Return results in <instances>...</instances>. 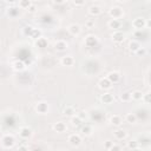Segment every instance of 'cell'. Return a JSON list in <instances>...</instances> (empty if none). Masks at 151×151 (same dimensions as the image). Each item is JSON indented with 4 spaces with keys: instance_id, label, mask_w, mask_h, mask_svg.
Returning <instances> with one entry per match:
<instances>
[{
    "instance_id": "obj_40",
    "label": "cell",
    "mask_w": 151,
    "mask_h": 151,
    "mask_svg": "<svg viewBox=\"0 0 151 151\" xmlns=\"http://www.w3.org/2000/svg\"><path fill=\"white\" fill-rule=\"evenodd\" d=\"M120 149H122V147H120L119 145H117V144H112V146H111L110 150H111V151H114V150H120Z\"/></svg>"
},
{
    "instance_id": "obj_8",
    "label": "cell",
    "mask_w": 151,
    "mask_h": 151,
    "mask_svg": "<svg viewBox=\"0 0 151 151\" xmlns=\"http://www.w3.org/2000/svg\"><path fill=\"white\" fill-rule=\"evenodd\" d=\"M111 38H112V40H113L114 42L120 44V42H123V41L125 40V34H124L122 31L117 29V31H113V33L111 34Z\"/></svg>"
},
{
    "instance_id": "obj_1",
    "label": "cell",
    "mask_w": 151,
    "mask_h": 151,
    "mask_svg": "<svg viewBox=\"0 0 151 151\" xmlns=\"http://www.w3.org/2000/svg\"><path fill=\"white\" fill-rule=\"evenodd\" d=\"M14 144H15V139H14V137L12 134H5V136H2V138H1V145H2L4 149H11V147L14 146Z\"/></svg>"
},
{
    "instance_id": "obj_28",
    "label": "cell",
    "mask_w": 151,
    "mask_h": 151,
    "mask_svg": "<svg viewBox=\"0 0 151 151\" xmlns=\"http://www.w3.org/2000/svg\"><path fill=\"white\" fill-rule=\"evenodd\" d=\"M119 99H120L123 103H129V101H131V100H132V98H131V92H123V93L120 94Z\"/></svg>"
},
{
    "instance_id": "obj_44",
    "label": "cell",
    "mask_w": 151,
    "mask_h": 151,
    "mask_svg": "<svg viewBox=\"0 0 151 151\" xmlns=\"http://www.w3.org/2000/svg\"><path fill=\"white\" fill-rule=\"evenodd\" d=\"M28 147L25 146V145H21V146H18V150H27Z\"/></svg>"
},
{
    "instance_id": "obj_35",
    "label": "cell",
    "mask_w": 151,
    "mask_h": 151,
    "mask_svg": "<svg viewBox=\"0 0 151 151\" xmlns=\"http://www.w3.org/2000/svg\"><path fill=\"white\" fill-rule=\"evenodd\" d=\"M85 26H86L87 28H92V27L94 26V20H92V19H88V20H86V22H85Z\"/></svg>"
},
{
    "instance_id": "obj_38",
    "label": "cell",
    "mask_w": 151,
    "mask_h": 151,
    "mask_svg": "<svg viewBox=\"0 0 151 151\" xmlns=\"http://www.w3.org/2000/svg\"><path fill=\"white\" fill-rule=\"evenodd\" d=\"M112 144H113V142L106 140V142L104 143V149H106V150H110V149H111V146H112Z\"/></svg>"
},
{
    "instance_id": "obj_47",
    "label": "cell",
    "mask_w": 151,
    "mask_h": 151,
    "mask_svg": "<svg viewBox=\"0 0 151 151\" xmlns=\"http://www.w3.org/2000/svg\"><path fill=\"white\" fill-rule=\"evenodd\" d=\"M65 1H70V0H65Z\"/></svg>"
},
{
    "instance_id": "obj_13",
    "label": "cell",
    "mask_w": 151,
    "mask_h": 151,
    "mask_svg": "<svg viewBox=\"0 0 151 151\" xmlns=\"http://www.w3.org/2000/svg\"><path fill=\"white\" fill-rule=\"evenodd\" d=\"M60 64H61L63 66H67V67L73 66V64H74V58H73L72 55H64V57H61V59H60Z\"/></svg>"
},
{
    "instance_id": "obj_34",
    "label": "cell",
    "mask_w": 151,
    "mask_h": 151,
    "mask_svg": "<svg viewBox=\"0 0 151 151\" xmlns=\"http://www.w3.org/2000/svg\"><path fill=\"white\" fill-rule=\"evenodd\" d=\"M134 53H136L138 57H144V55L146 54V50H145L144 47H142V46H140V47H139Z\"/></svg>"
},
{
    "instance_id": "obj_26",
    "label": "cell",
    "mask_w": 151,
    "mask_h": 151,
    "mask_svg": "<svg viewBox=\"0 0 151 151\" xmlns=\"http://www.w3.org/2000/svg\"><path fill=\"white\" fill-rule=\"evenodd\" d=\"M129 50L132 52V53H134L139 47H140V44L138 42V41H136V40H131L130 42H129Z\"/></svg>"
},
{
    "instance_id": "obj_41",
    "label": "cell",
    "mask_w": 151,
    "mask_h": 151,
    "mask_svg": "<svg viewBox=\"0 0 151 151\" xmlns=\"http://www.w3.org/2000/svg\"><path fill=\"white\" fill-rule=\"evenodd\" d=\"M78 117H80L83 120H84V118H86V112H84V111H81V112H79L78 114H77Z\"/></svg>"
},
{
    "instance_id": "obj_43",
    "label": "cell",
    "mask_w": 151,
    "mask_h": 151,
    "mask_svg": "<svg viewBox=\"0 0 151 151\" xmlns=\"http://www.w3.org/2000/svg\"><path fill=\"white\" fill-rule=\"evenodd\" d=\"M5 1H6L7 4H11V5H13V4H15L18 0H5Z\"/></svg>"
},
{
    "instance_id": "obj_12",
    "label": "cell",
    "mask_w": 151,
    "mask_h": 151,
    "mask_svg": "<svg viewBox=\"0 0 151 151\" xmlns=\"http://www.w3.org/2000/svg\"><path fill=\"white\" fill-rule=\"evenodd\" d=\"M112 83L105 77V78H101L99 81H98V86H99V88H101V90H104V91H107V90H110L111 87H112Z\"/></svg>"
},
{
    "instance_id": "obj_16",
    "label": "cell",
    "mask_w": 151,
    "mask_h": 151,
    "mask_svg": "<svg viewBox=\"0 0 151 151\" xmlns=\"http://www.w3.org/2000/svg\"><path fill=\"white\" fill-rule=\"evenodd\" d=\"M66 129H67V126H66V124L64 122H57V123L53 124V130L57 133H63V132L66 131Z\"/></svg>"
},
{
    "instance_id": "obj_17",
    "label": "cell",
    "mask_w": 151,
    "mask_h": 151,
    "mask_svg": "<svg viewBox=\"0 0 151 151\" xmlns=\"http://www.w3.org/2000/svg\"><path fill=\"white\" fill-rule=\"evenodd\" d=\"M12 68L14 71H17V72H21V71H24L26 68V66H25L22 60H14L12 63Z\"/></svg>"
},
{
    "instance_id": "obj_22",
    "label": "cell",
    "mask_w": 151,
    "mask_h": 151,
    "mask_svg": "<svg viewBox=\"0 0 151 151\" xmlns=\"http://www.w3.org/2000/svg\"><path fill=\"white\" fill-rule=\"evenodd\" d=\"M63 114L66 116V117H72V116H74V114H76V109H74V106H72V105L65 106V107L63 109Z\"/></svg>"
},
{
    "instance_id": "obj_32",
    "label": "cell",
    "mask_w": 151,
    "mask_h": 151,
    "mask_svg": "<svg viewBox=\"0 0 151 151\" xmlns=\"http://www.w3.org/2000/svg\"><path fill=\"white\" fill-rule=\"evenodd\" d=\"M127 147H129V149H132V150L139 149L138 142H137V140H131V142H129V143H127Z\"/></svg>"
},
{
    "instance_id": "obj_3",
    "label": "cell",
    "mask_w": 151,
    "mask_h": 151,
    "mask_svg": "<svg viewBox=\"0 0 151 151\" xmlns=\"http://www.w3.org/2000/svg\"><path fill=\"white\" fill-rule=\"evenodd\" d=\"M84 42H85V46H86V47L93 48V47H96V46L99 44V39H98V37L94 35V34H88V35L85 38Z\"/></svg>"
},
{
    "instance_id": "obj_23",
    "label": "cell",
    "mask_w": 151,
    "mask_h": 151,
    "mask_svg": "<svg viewBox=\"0 0 151 151\" xmlns=\"http://www.w3.org/2000/svg\"><path fill=\"white\" fill-rule=\"evenodd\" d=\"M125 120H126L129 124H136L137 120H138V117H137L136 113H133V112H129V113L125 114Z\"/></svg>"
},
{
    "instance_id": "obj_20",
    "label": "cell",
    "mask_w": 151,
    "mask_h": 151,
    "mask_svg": "<svg viewBox=\"0 0 151 151\" xmlns=\"http://www.w3.org/2000/svg\"><path fill=\"white\" fill-rule=\"evenodd\" d=\"M123 123V118L119 114H113L110 117V124L113 126H120Z\"/></svg>"
},
{
    "instance_id": "obj_31",
    "label": "cell",
    "mask_w": 151,
    "mask_h": 151,
    "mask_svg": "<svg viewBox=\"0 0 151 151\" xmlns=\"http://www.w3.org/2000/svg\"><path fill=\"white\" fill-rule=\"evenodd\" d=\"M32 5L31 0H19V8L21 9H27Z\"/></svg>"
},
{
    "instance_id": "obj_7",
    "label": "cell",
    "mask_w": 151,
    "mask_h": 151,
    "mask_svg": "<svg viewBox=\"0 0 151 151\" xmlns=\"http://www.w3.org/2000/svg\"><path fill=\"white\" fill-rule=\"evenodd\" d=\"M67 140H68V143L72 146L77 147V146H79L81 144V136L79 133H72V134L68 136V139Z\"/></svg>"
},
{
    "instance_id": "obj_18",
    "label": "cell",
    "mask_w": 151,
    "mask_h": 151,
    "mask_svg": "<svg viewBox=\"0 0 151 151\" xmlns=\"http://www.w3.org/2000/svg\"><path fill=\"white\" fill-rule=\"evenodd\" d=\"M107 25L112 31H117L122 27V21H120V19H111Z\"/></svg>"
},
{
    "instance_id": "obj_11",
    "label": "cell",
    "mask_w": 151,
    "mask_h": 151,
    "mask_svg": "<svg viewBox=\"0 0 151 151\" xmlns=\"http://www.w3.org/2000/svg\"><path fill=\"white\" fill-rule=\"evenodd\" d=\"M106 78H107L112 84H117V83L120 81L122 76H120V73H119L118 71H111V72L106 76Z\"/></svg>"
},
{
    "instance_id": "obj_33",
    "label": "cell",
    "mask_w": 151,
    "mask_h": 151,
    "mask_svg": "<svg viewBox=\"0 0 151 151\" xmlns=\"http://www.w3.org/2000/svg\"><path fill=\"white\" fill-rule=\"evenodd\" d=\"M150 91H147L146 93H143V97H142V100L145 103V104H150Z\"/></svg>"
},
{
    "instance_id": "obj_46",
    "label": "cell",
    "mask_w": 151,
    "mask_h": 151,
    "mask_svg": "<svg viewBox=\"0 0 151 151\" xmlns=\"http://www.w3.org/2000/svg\"><path fill=\"white\" fill-rule=\"evenodd\" d=\"M91 1H97V0H91Z\"/></svg>"
},
{
    "instance_id": "obj_4",
    "label": "cell",
    "mask_w": 151,
    "mask_h": 151,
    "mask_svg": "<svg viewBox=\"0 0 151 151\" xmlns=\"http://www.w3.org/2000/svg\"><path fill=\"white\" fill-rule=\"evenodd\" d=\"M34 110H35L39 114H46V113L48 112V110H50V106H48L47 101L41 100V101H38V103L35 104Z\"/></svg>"
},
{
    "instance_id": "obj_6",
    "label": "cell",
    "mask_w": 151,
    "mask_h": 151,
    "mask_svg": "<svg viewBox=\"0 0 151 151\" xmlns=\"http://www.w3.org/2000/svg\"><path fill=\"white\" fill-rule=\"evenodd\" d=\"M32 134H33V131H32V129L28 127V126H21V127L19 129V136H20V138H22V139H28V138L32 137Z\"/></svg>"
},
{
    "instance_id": "obj_36",
    "label": "cell",
    "mask_w": 151,
    "mask_h": 151,
    "mask_svg": "<svg viewBox=\"0 0 151 151\" xmlns=\"http://www.w3.org/2000/svg\"><path fill=\"white\" fill-rule=\"evenodd\" d=\"M85 1H86V0H72V2L74 4V6H77V7L83 6V5L85 4Z\"/></svg>"
},
{
    "instance_id": "obj_2",
    "label": "cell",
    "mask_w": 151,
    "mask_h": 151,
    "mask_svg": "<svg viewBox=\"0 0 151 151\" xmlns=\"http://www.w3.org/2000/svg\"><path fill=\"white\" fill-rule=\"evenodd\" d=\"M109 15L112 19H120V18L124 17V11L119 6H113V7H111L109 9Z\"/></svg>"
},
{
    "instance_id": "obj_14",
    "label": "cell",
    "mask_w": 151,
    "mask_h": 151,
    "mask_svg": "<svg viewBox=\"0 0 151 151\" xmlns=\"http://www.w3.org/2000/svg\"><path fill=\"white\" fill-rule=\"evenodd\" d=\"M87 12H88V14L92 15V17H98V15L101 14V7L98 6V5H92V6L88 7V11H87Z\"/></svg>"
},
{
    "instance_id": "obj_15",
    "label": "cell",
    "mask_w": 151,
    "mask_h": 151,
    "mask_svg": "<svg viewBox=\"0 0 151 151\" xmlns=\"http://www.w3.org/2000/svg\"><path fill=\"white\" fill-rule=\"evenodd\" d=\"M68 47V44L65 41V40H57L54 42V48L59 52H63V51H66Z\"/></svg>"
},
{
    "instance_id": "obj_24",
    "label": "cell",
    "mask_w": 151,
    "mask_h": 151,
    "mask_svg": "<svg viewBox=\"0 0 151 151\" xmlns=\"http://www.w3.org/2000/svg\"><path fill=\"white\" fill-rule=\"evenodd\" d=\"M40 37H42V32H41V29H39V28H34V27H33V29H32V32H31V34H29V38H32L33 40H37V39L40 38Z\"/></svg>"
},
{
    "instance_id": "obj_27",
    "label": "cell",
    "mask_w": 151,
    "mask_h": 151,
    "mask_svg": "<svg viewBox=\"0 0 151 151\" xmlns=\"http://www.w3.org/2000/svg\"><path fill=\"white\" fill-rule=\"evenodd\" d=\"M142 97H143V92L139 91V90H134V91L131 92V98H132V100L139 101V100H142Z\"/></svg>"
},
{
    "instance_id": "obj_45",
    "label": "cell",
    "mask_w": 151,
    "mask_h": 151,
    "mask_svg": "<svg viewBox=\"0 0 151 151\" xmlns=\"http://www.w3.org/2000/svg\"><path fill=\"white\" fill-rule=\"evenodd\" d=\"M34 1H41V0H34Z\"/></svg>"
},
{
    "instance_id": "obj_30",
    "label": "cell",
    "mask_w": 151,
    "mask_h": 151,
    "mask_svg": "<svg viewBox=\"0 0 151 151\" xmlns=\"http://www.w3.org/2000/svg\"><path fill=\"white\" fill-rule=\"evenodd\" d=\"M18 14H19V7H9L7 9V15H9L12 18H15Z\"/></svg>"
},
{
    "instance_id": "obj_10",
    "label": "cell",
    "mask_w": 151,
    "mask_h": 151,
    "mask_svg": "<svg viewBox=\"0 0 151 151\" xmlns=\"http://www.w3.org/2000/svg\"><path fill=\"white\" fill-rule=\"evenodd\" d=\"M67 31L71 35H79L81 33V26L79 24H71L68 27H67Z\"/></svg>"
},
{
    "instance_id": "obj_25",
    "label": "cell",
    "mask_w": 151,
    "mask_h": 151,
    "mask_svg": "<svg viewBox=\"0 0 151 151\" xmlns=\"http://www.w3.org/2000/svg\"><path fill=\"white\" fill-rule=\"evenodd\" d=\"M92 131H93V129H92L91 125H88V124L81 125V133L84 136H91L92 134Z\"/></svg>"
},
{
    "instance_id": "obj_42",
    "label": "cell",
    "mask_w": 151,
    "mask_h": 151,
    "mask_svg": "<svg viewBox=\"0 0 151 151\" xmlns=\"http://www.w3.org/2000/svg\"><path fill=\"white\" fill-rule=\"evenodd\" d=\"M53 2H54V4H57V5H61V4H64V2H65V0H53Z\"/></svg>"
},
{
    "instance_id": "obj_5",
    "label": "cell",
    "mask_w": 151,
    "mask_h": 151,
    "mask_svg": "<svg viewBox=\"0 0 151 151\" xmlns=\"http://www.w3.org/2000/svg\"><path fill=\"white\" fill-rule=\"evenodd\" d=\"M145 22H146V19L143 18V17H137L132 20V27L136 28V29H144L145 28Z\"/></svg>"
},
{
    "instance_id": "obj_19",
    "label": "cell",
    "mask_w": 151,
    "mask_h": 151,
    "mask_svg": "<svg viewBox=\"0 0 151 151\" xmlns=\"http://www.w3.org/2000/svg\"><path fill=\"white\" fill-rule=\"evenodd\" d=\"M126 136H127V132H126L125 130H123V129H117L116 131H113V137H114L116 139H118V140L125 139Z\"/></svg>"
},
{
    "instance_id": "obj_37",
    "label": "cell",
    "mask_w": 151,
    "mask_h": 151,
    "mask_svg": "<svg viewBox=\"0 0 151 151\" xmlns=\"http://www.w3.org/2000/svg\"><path fill=\"white\" fill-rule=\"evenodd\" d=\"M32 29H33V27H32V26H26V27H25V29H24V34H25V35H29V34H31V32H32Z\"/></svg>"
},
{
    "instance_id": "obj_9",
    "label": "cell",
    "mask_w": 151,
    "mask_h": 151,
    "mask_svg": "<svg viewBox=\"0 0 151 151\" xmlns=\"http://www.w3.org/2000/svg\"><path fill=\"white\" fill-rule=\"evenodd\" d=\"M113 100H114V97H113V94L110 93V92H104V93L100 96V101H101L103 104H105V105H111V104L113 103Z\"/></svg>"
},
{
    "instance_id": "obj_29",
    "label": "cell",
    "mask_w": 151,
    "mask_h": 151,
    "mask_svg": "<svg viewBox=\"0 0 151 151\" xmlns=\"http://www.w3.org/2000/svg\"><path fill=\"white\" fill-rule=\"evenodd\" d=\"M83 122H84V120H83L80 117H78L77 114L72 116V120H71V123H72L73 126H81V125H83Z\"/></svg>"
},
{
    "instance_id": "obj_39",
    "label": "cell",
    "mask_w": 151,
    "mask_h": 151,
    "mask_svg": "<svg viewBox=\"0 0 151 151\" xmlns=\"http://www.w3.org/2000/svg\"><path fill=\"white\" fill-rule=\"evenodd\" d=\"M27 9H28V12H29V13H34V12L37 11V7H35L34 5H31V6H29Z\"/></svg>"
},
{
    "instance_id": "obj_21",
    "label": "cell",
    "mask_w": 151,
    "mask_h": 151,
    "mask_svg": "<svg viewBox=\"0 0 151 151\" xmlns=\"http://www.w3.org/2000/svg\"><path fill=\"white\" fill-rule=\"evenodd\" d=\"M34 44H35V46H37V47H39V48H45V47H47L48 41H47V39H46V38L40 37V38H38L37 40H34Z\"/></svg>"
}]
</instances>
